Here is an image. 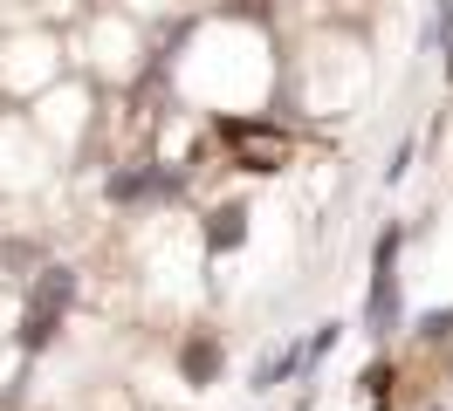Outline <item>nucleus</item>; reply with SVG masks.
Listing matches in <instances>:
<instances>
[{"instance_id": "nucleus-1", "label": "nucleus", "mask_w": 453, "mask_h": 411, "mask_svg": "<svg viewBox=\"0 0 453 411\" xmlns=\"http://www.w3.org/2000/svg\"><path fill=\"white\" fill-rule=\"evenodd\" d=\"M398 247H405V233L398 226H385L378 233V254H371V301H365V336H392L398 329Z\"/></svg>"}, {"instance_id": "nucleus-2", "label": "nucleus", "mask_w": 453, "mask_h": 411, "mask_svg": "<svg viewBox=\"0 0 453 411\" xmlns=\"http://www.w3.org/2000/svg\"><path fill=\"white\" fill-rule=\"evenodd\" d=\"M76 301V274L69 268H49L42 274V288L28 295V316H21V350H49L62 329V308Z\"/></svg>"}, {"instance_id": "nucleus-3", "label": "nucleus", "mask_w": 453, "mask_h": 411, "mask_svg": "<svg viewBox=\"0 0 453 411\" xmlns=\"http://www.w3.org/2000/svg\"><path fill=\"white\" fill-rule=\"evenodd\" d=\"M220 131L234 137L241 151H248V171H275V164H282V144L261 131V124H220Z\"/></svg>"}, {"instance_id": "nucleus-4", "label": "nucleus", "mask_w": 453, "mask_h": 411, "mask_svg": "<svg viewBox=\"0 0 453 411\" xmlns=\"http://www.w3.org/2000/svg\"><path fill=\"white\" fill-rule=\"evenodd\" d=\"M179 370H186V384H213L220 377V343H213V336H193V343L179 350Z\"/></svg>"}, {"instance_id": "nucleus-5", "label": "nucleus", "mask_w": 453, "mask_h": 411, "mask_svg": "<svg viewBox=\"0 0 453 411\" xmlns=\"http://www.w3.org/2000/svg\"><path fill=\"white\" fill-rule=\"evenodd\" d=\"M151 192H179V179H165V171H117V179H111V199H117V206L151 199Z\"/></svg>"}, {"instance_id": "nucleus-6", "label": "nucleus", "mask_w": 453, "mask_h": 411, "mask_svg": "<svg viewBox=\"0 0 453 411\" xmlns=\"http://www.w3.org/2000/svg\"><path fill=\"white\" fill-rule=\"evenodd\" d=\"M248 240V206H220V213L206 219V247L213 254H226V247H241Z\"/></svg>"}, {"instance_id": "nucleus-7", "label": "nucleus", "mask_w": 453, "mask_h": 411, "mask_svg": "<svg viewBox=\"0 0 453 411\" xmlns=\"http://www.w3.org/2000/svg\"><path fill=\"white\" fill-rule=\"evenodd\" d=\"M296 370H303V350H282V356H268V363L255 370V391H275V384H288Z\"/></svg>"}, {"instance_id": "nucleus-8", "label": "nucleus", "mask_w": 453, "mask_h": 411, "mask_svg": "<svg viewBox=\"0 0 453 411\" xmlns=\"http://www.w3.org/2000/svg\"><path fill=\"white\" fill-rule=\"evenodd\" d=\"M419 336H426V343H447V336H453V308H433V316H419Z\"/></svg>"}, {"instance_id": "nucleus-9", "label": "nucleus", "mask_w": 453, "mask_h": 411, "mask_svg": "<svg viewBox=\"0 0 453 411\" xmlns=\"http://www.w3.org/2000/svg\"><path fill=\"white\" fill-rule=\"evenodd\" d=\"M226 14H241V21H268V0H226Z\"/></svg>"}]
</instances>
